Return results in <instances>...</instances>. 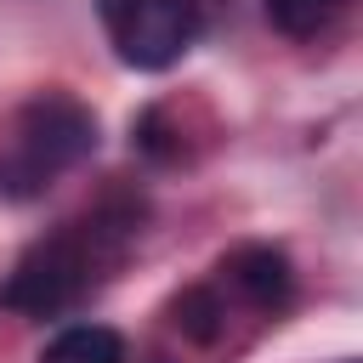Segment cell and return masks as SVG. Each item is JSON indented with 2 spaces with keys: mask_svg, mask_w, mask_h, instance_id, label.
I'll list each match as a JSON object with an SVG mask.
<instances>
[{
  "mask_svg": "<svg viewBox=\"0 0 363 363\" xmlns=\"http://www.w3.org/2000/svg\"><path fill=\"white\" fill-rule=\"evenodd\" d=\"M96 153V113L62 91H45L17 108L11 136L0 147V199L28 204L40 199L62 170Z\"/></svg>",
  "mask_w": 363,
  "mask_h": 363,
  "instance_id": "cell-1",
  "label": "cell"
},
{
  "mask_svg": "<svg viewBox=\"0 0 363 363\" xmlns=\"http://www.w3.org/2000/svg\"><path fill=\"white\" fill-rule=\"evenodd\" d=\"M102 233H108V227H96V221H74L68 233L40 238V244L11 267V278L0 284V306L28 312V318H57V312H68V306L91 289V278H96V238H102Z\"/></svg>",
  "mask_w": 363,
  "mask_h": 363,
  "instance_id": "cell-2",
  "label": "cell"
},
{
  "mask_svg": "<svg viewBox=\"0 0 363 363\" xmlns=\"http://www.w3.org/2000/svg\"><path fill=\"white\" fill-rule=\"evenodd\" d=\"M102 28L125 68L159 74L199 34V0H96Z\"/></svg>",
  "mask_w": 363,
  "mask_h": 363,
  "instance_id": "cell-3",
  "label": "cell"
},
{
  "mask_svg": "<svg viewBox=\"0 0 363 363\" xmlns=\"http://www.w3.org/2000/svg\"><path fill=\"white\" fill-rule=\"evenodd\" d=\"M227 272H233V284L244 289V301H255L261 312H278V306L289 301V289H295L289 255H284L278 244H244V250H233Z\"/></svg>",
  "mask_w": 363,
  "mask_h": 363,
  "instance_id": "cell-4",
  "label": "cell"
},
{
  "mask_svg": "<svg viewBox=\"0 0 363 363\" xmlns=\"http://www.w3.org/2000/svg\"><path fill=\"white\" fill-rule=\"evenodd\" d=\"M40 363H125V340L108 323H74L57 340H45Z\"/></svg>",
  "mask_w": 363,
  "mask_h": 363,
  "instance_id": "cell-5",
  "label": "cell"
},
{
  "mask_svg": "<svg viewBox=\"0 0 363 363\" xmlns=\"http://www.w3.org/2000/svg\"><path fill=\"white\" fill-rule=\"evenodd\" d=\"M340 11H346V0H267L272 28L289 34V40H312V34L329 28Z\"/></svg>",
  "mask_w": 363,
  "mask_h": 363,
  "instance_id": "cell-6",
  "label": "cell"
},
{
  "mask_svg": "<svg viewBox=\"0 0 363 363\" xmlns=\"http://www.w3.org/2000/svg\"><path fill=\"white\" fill-rule=\"evenodd\" d=\"M170 323L187 335V340H199V346H210L216 335H221V301H216V289H182L176 301H170Z\"/></svg>",
  "mask_w": 363,
  "mask_h": 363,
  "instance_id": "cell-7",
  "label": "cell"
}]
</instances>
